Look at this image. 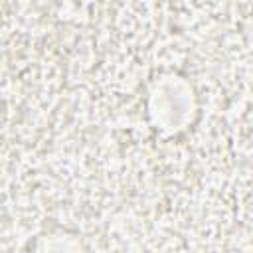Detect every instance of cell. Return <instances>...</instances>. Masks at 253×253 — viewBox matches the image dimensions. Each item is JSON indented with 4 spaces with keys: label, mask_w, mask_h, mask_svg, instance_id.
<instances>
[{
    "label": "cell",
    "mask_w": 253,
    "mask_h": 253,
    "mask_svg": "<svg viewBox=\"0 0 253 253\" xmlns=\"http://www.w3.org/2000/svg\"><path fill=\"white\" fill-rule=\"evenodd\" d=\"M34 253H87V251L81 245V241L67 237L63 233H57V235H47L45 239H42L36 245Z\"/></svg>",
    "instance_id": "1"
}]
</instances>
